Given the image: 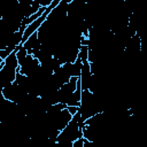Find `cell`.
<instances>
[{
    "label": "cell",
    "mask_w": 147,
    "mask_h": 147,
    "mask_svg": "<svg viewBox=\"0 0 147 147\" xmlns=\"http://www.w3.org/2000/svg\"><path fill=\"white\" fill-rule=\"evenodd\" d=\"M67 109L69 110V113H70L72 116H75V115H77V114L79 113V107H71V106H67Z\"/></svg>",
    "instance_id": "cell-1"
}]
</instances>
